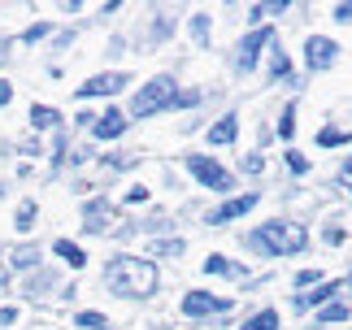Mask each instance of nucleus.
Listing matches in <instances>:
<instances>
[{"instance_id": "obj_1", "label": "nucleus", "mask_w": 352, "mask_h": 330, "mask_svg": "<svg viewBox=\"0 0 352 330\" xmlns=\"http://www.w3.org/2000/svg\"><path fill=\"white\" fill-rule=\"evenodd\" d=\"M104 278H109V287L122 296H153L157 292L153 261H140V256H118L113 265L104 270Z\"/></svg>"}, {"instance_id": "obj_2", "label": "nucleus", "mask_w": 352, "mask_h": 330, "mask_svg": "<svg viewBox=\"0 0 352 330\" xmlns=\"http://www.w3.org/2000/svg\"><path fill=\"white\" fill-rule=\"evenodd\" d=\"M305 239H309V235H305V226H296V222H265V226L252 235V243L261 248V252H270V256L300 252Z\"/></svg>"}, {"instance_id": "obj_3", "label": "nucleus", "mask_w": 352, "mask_h": 330, "mask_svg": "<svg viewBox=\"0 0 352 330\" xmlns=\"http://www.w3.org/2000/svg\"><path fill=\"white\" fill-rule=\"evenodd\" d=\"M174 100H179V91H174V78L161 74V78H153L140 96H135L131 113H135V118H148V113H157V109H166V104H174Z\"/></svg>"}, {"instance_id": "obj_4", "label": "nucleus", "mask_w": 352, "mask_h": 330, "mask_svg": "<svg viewBox=\"0 0 352 330\" xmlns=\"http://www.w3.org/2000/svg\"><path fill=\"white\" fill-rule=\"evenodd\" d=\"M187 170H192L205 187H213V191H231L235 187V178H231V170H222L213 157H187Z\"/></svg>"}, {"instance_id": "obj_5", "label": "nucleus", "mask_w": 352, "mask_h": 330, "mask_svg": "<svg viewBox=\"0 0 352 330\" xmlns=\"http://www.w3.org/2000/svg\"><path fill=\"white\" fill-rule=\"evenodd\" d=\"M183 313H187V318H205V313H231V300L209 296V292H187V296H183Z\"/></svg>"}, {"instance_id": "obj_6", "label": "nucleus", "mask_w": 352, "mask_h": 330, "mask_svg": "<svg viewBox=\"0 0 352 330\" xmlns=\"http://www.w3.org/2000/svg\"><path fill=\"white\" fill-rule=\"evenodd\" d=\"M270 39H274V31H265V26H261V31H252V35L239 44V52H235V65H239L243 74H248L252 65H256V57H261V48L270 44Z\"/></svg>"}, {"instance_id": "obj_7", "label": "nucleus", "mask_w": 352, "mask_h": 330, "mask_svg": "<svg viewBox=\"0 0 352 330\" xmlns=\"http://www.w3.org/2000/svg\"><path fill=\"white\" fill-rule=\"evenodd\" d=\"M335 52H340V48H335V44H331V39H322V35H314V39H309V44H305V57H309V70H327V65L335 61Z\"/></svg>"}, {"instance_id": "obj_8", "label": "nucleus", "mask_w": 352, "mask_h": 330, "mask_svg": "<svg viewBox=\"0 0 352 330\" xmlns=\"http://www.w3.org/2000/svg\"><path fill=\"white\" fill-rule=\"evenodd\" d=\"M122 74H96V78H87L83 87H78V100H91V96H113V91H122Z\"/></svg>"}, {"instance_id": "obj_9", "label": "nucleus", "mask_w": 352, "mask_h": 330, "mask_svg": "<svg viewBox=\"0 0 352 330\" xmlns=\"http://www.w3.org/2000/svg\"><path fill=\"white\" fill-rule=\"evenodd\" d=\"M91 131H96V140H118V135L126 131V118H122L118 109H109V113H100V122Z\"/></svg>"}, {"instance_id": "obj_10", "label": "nucleus", "mask_w": 352, "mask_h": 330, "mask_svg": "<svg viewBox=\"0 0 352 330\" xmlns=\"http://www.w3.org/2000/svg\"><path fill=\"white\" fill-rule=\"evenodd\" d=\"M83 222H87V230H104L109 226V200H91L83 209Z\"/></svg>"}, {"instance_id": "obj_11", "label": "nucleus", "mask_w": 352, "mask_h": 330, "mask_svg": "<svg viewBox=\"0 0 352 330\" xmlns=\"http://www.w3.org/2000/svg\"><path fill=\"white\" fill-rule=\"evenodd\" d=\"M256 204V196H239V200H226L218 213H213V222H231V217H243Z\"/></svg>"}, {"instance_id": "obj_12", "label": "nucleus", "mask_w": 352, "mask_h": 330, "mask_svg": "<svg viewBox=\"0 0 352 330\" xmlns=\"http://www.w3.org/2000/svg\"><path fill=\"white\" fill-rule=\"evenodd\" d=\"M340 292H344V283H322L318 292H305L300 300H296V305H300V309H305V305H322V300H335Z\"/></svg>"}, {"instance_id": "obj_13", "label": "nucleus", "mask_w": 352, "mask_h": 330, "mask_svg": "<svg viewBox=\"0 0 352 330\" xmlns=\"http://www.w3.org/2000/svg\"><path fill=\"white\" fill-rule=\"evenodd\" d=\"M235 135H239V122H235V118H222L218 126L209 131V144H231Z\"/></svg>"}, {"instance_id": "obj_14", "label": "nucleus", "mask_w": 352, "mask_h": 330, "mask_svg": "<svg viewBox=\"0 0 352 330\" xmlns=\"http://www.w3.org/2000/svg\"><path fill=\"white\" fill-rule=\"evenodd\" d=\"M243 330H278V313H274V309H261V313H252Z\"/></svg>"}, {"instance_id": "obj_15", "label": "nucleus", "mask_w": 352, "mask_h": 330, "mask_svg": "<svg viewBox=\"0 0 352 330\" xmlns=\"http://www.w3.org/2000/svg\"><path fill=\"white\" fill-rule=\"evenodd\" d=\"M57 256L65 261V265H74V270L87 261V256H83V248H78V243H70V239H61V243H57Z\"/></svg>"}, {"instance_id": "obj_16", "label": "nucleus", "mask_w": 352, "mask_h": 330, "mask_svg": "<svg viewBox=\"0 0 352 330\" xmlns=\"http://www.w3.org/2000/svg\"><path fill=\"white\" fill-rule=\"evenodd\" d=\"M352 140V131H340V126H322L318 131V144L322 148H335V144H348Z\"/></svg>"}, {"instance_id": "obj_17", "label": "nucleus", "mask_w": 352, "mask_h": 330, "mask_svg": "<svg viewBox=\"0 0 352 330\" xmlns=\"http://www.w3.org/2000/svg\"><path fill=\"white\" fill-rule=\"evenodd\" d=\"M31 122H35V126H39V131H44V126H52V122H57V109H44V104H31Z\"/></svg>"}, {"instance_id": "obj_18", "label": "nucleus", "mask_w": 352, "mask_h": 330, "mask_svg": "<svg viewBox=\"0 0 352 330\" xmlns=\"http://www.w3.org/2000/svg\"><path fill=\"white\" fill-rule=\"evenodd\" d=\"M18 230H31L35 226V200H22V209H18V222H13Z\"/></svg>"}, {"instance_id": "obj_19", "label": "nucleus", "mask_w": 352, "mask_h": 330, "mask_svg": "<svg viewBox=\"0 0 352 330\" xmlns=\"http://www.w3.org/2000/svg\"><path fill=\"white\" fill-rule=\"evenodd\" d=\"M344 318H348V305H327V309H322V318H318V322H322V326H327V322L335 326V322H344Z\"/></svg>"}, {"instance_id": "obj_20", "label": "nucleus", "mask_w": 352, "mask_h": 330, "mask_svg": "<svg viewBox=\"0 0 352 330\" xmlns=\"http://www.w3.org/2000/svg\"><path fill=\"white\" fill-rule=\"evenodd\" d=\"M205 270H209V274H239V265H231L226 256H209V261H205Z\"/></svg>"}, {"instance_id": "obj_21", "label": "nucleus", "mask_w": 352, "mask_h": 330, "mask_svg": "<svg viewBox=\"0 0 352 330\" xmlns=\"http://www.w3.org/2000/svg\"><path fill=\"white\" fill-rule=\"evenodd\" d=\"M287 70H292L287 52H278V48H274V57H270V74H274V78H283V74H287Z\"/></svg>"}, {"instance_id": "obj_22", "label": "nucleus", "mask_w": 352, "mask_h": 330, "mask_svg": "<svg viewBox=\"0 0 352 330\" xmlns=\"http://www.w3.org/2000/svg\"><path fill=\"white\" fill-rule=\"evenodd\" d=\"M278 135H283V140H292V135H296V109H287V113H283V122H278Z\"/></svg>"}, {"instance_id": "obj_23", "label": "nucleus", "mask_w": 352, "mask_h": 330, "mask_svg": "<svg viewBox=\"0 0 352 330\" xmlns=\"http://www.w3.org/2000/svg\"><path fill=\"white\" fill-rule=\"evenodd\" d=\"M78 326H87V330H100V326H104V313H96V309H91V313H78Z\"/></svg>"}, {"instance_id": "obj_24", "label": "nucleus", "mask_w": 352, "mask_h": 330, "mask_svg": "<svg viewBox=\"0 0 352 330\" xmlns=\"http://www.w3.org/2000/svg\"><path fill=\"white\" fill-rule=\"evenodd\" d=\"M192 35L205 44V35H209V18H205V13H196V18H192Z\"/></svg>"}, {"instance_id": "obj_25", "label": "nucleus", "mask_w": 352, "mask_h": 330, "mask_svg": "<svg viewBox=\"0 0 352 330\" xmlns=\"http://www.w3.org/2000/svg\"><path fill=\"white\" fill-rule=\"evenodd\" d=\"M287 165H292V170H296V174H305V170H309V161H305L300 153H287Z\"/></svg>"}, {"instance_id": "obj_26", "label": "nucleus", "mask_w": 352, "mask_h": 330, "mask_svg": "<svg viewBox=\"0 0 352 330\" xmlns=\"http://www.w3.org/2000/svg\"><path fill=\"white\" fill-rule=\"evenodd\" d=\"M131 204H140V200H148V187H131V196H126Z\"/></svg>"}, {"instance_id": "obj_27", "label": "nucleus", "mask_w": 352, "mask_h": 330, "mask_svg": "<svg viewBox=\"0 0 352 330\" xmlns=\"http://www.w3.org/2000/svg\"><path fill=\"white\" fill-rule=\"evenodd\" d=\"M335 18H340V22H352V5H340V9H335Z\"/></svg>"}, {"instance_id": "obj_28", "label": "nucleus", "mask_w": 352, "mask_h": 330, "mask_svg": "<svg viewBox=\"0 0 352 330\" xmlns=\"http://www.w3.org/2000/svg\"><path fill=\"white\" fill-rule=\"evenodd\" d=\"M9 96H13V87H9V82H0V104H5Z\"/></svg>"}, {"instance_id": "obj_29", "label": "nucleus", "mask_w": 352, "mask_h": 330, "mask_svg": "<svg viewBox=\"0 0 352 330\" xmlns=\"http://www.w3.org/2000/svg\"><path fill=\"white\" fill-rule=\"evenodd\" d=\"M344 187L352 191V161H348V170H344Z\"/></svg>"}]
</instances>
